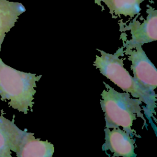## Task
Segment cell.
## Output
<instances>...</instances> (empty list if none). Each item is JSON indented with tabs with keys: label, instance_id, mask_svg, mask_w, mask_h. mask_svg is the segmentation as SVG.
I'll return each instance as SVG.
<instances>
[{
	"label": "cell",
	"instance_id": "cell-1",
	"mask_svg": "<svg viewBox=\"0 0 157 157\" xmlns=\"http://www.w3.org/2000/svg\"><path fill=\"white\" fill-rule=\"evenodd\" d=\"M101 56L96 55L93 65L98 68L101 74L107 77L124 91L129 93L132 97L138 98L145 104L143 107L144 112L148 122L151 124L156 135L155 108L157 96L143 88L130 75L124 67L123 46L120 47L113 54L106 53L97 49Z\"/></svg>",
	"mask_w": 157,
	"mask_h": 157
},
{
	"label": "cell",
	"instance_id": "cell-2",
	"mask_svg": "<svg viewBox=\"0 0 157 157\" xmlns=\"http://www.w3.org/2000/svg\"><path fill=\"white\" fill-rule=\"evenodd\" d=\"M103 83L106 89L101 93L100 103L104 113L105 128L112 129L122 127L133 138L136 134V131L132 128L133 121L140 118L147 129L148 124L142 113V101L131 98L129 93L118 92L106 83Z\"/></svg>",
	"mask_w": 157,
	"mask_h": 157
},
{
	"label": "cell",
	"instance_id": "cell-3",
	"mask_svg": "<svg viewBox=\"0 0 157 157\" xmlns=\"http://www.w3.org/2000/svg\"><path fill=\"white\" fill-rule=\"evenodd\" d=\"M42 75L18 71L0 58V96L9 107L27 114L34 105L35 88Z\"/></svg>",
	"mask_w": 157,
	"mask_h": 157
},
{
	"label": "cell",
	"instance_id": "cell-4",
	"mask_svg": "<svg viewBox=\"0 0 157 157\" xmlns=\"http://www.w3.org/2000/svg\"><path fill=\"white\" fill-rule=\"evenodd\" d=\"M147 13V18L142 23L136 17L128 25H120L121 31H129L131 34V39L123 40L124 48L133 49L157 40V10L148 6Z\"/></svg>",
	"mask_w": 157,
	"mask_h": 157
},
{
	"label": "cell",
	"instance_id": "cell-5",
	"mask_svg": "<svg viewBox=\"0 0 157 157\" xmlns=\"http://www.w3.org/2000/svg\"><path fill=\"white\" fill-rule=\"evenodd\" d=\"M124 53L128 56V59L131 62V69L134 80L145 90L155 93L157 70L147 56L142 46H137L133 49H124Z\"/></svg>",
	"mask_w": 157,
	"mask_h": 157
},
{
	"label": "cell",
	"instance_id": "cell-6",
	"mask_svg": "<svg viewBox=\"0 0 157 157\" xmlns=\"http://www.w3.org/2000/svg\"><path fill=\"white\" fill-rule=\"evenodd\" d=\"M112 129L104 128L105 142L102 145V150L110 151L113 153V156L136 157V140L120 127Z\"/></svg>",
	"mask_w": 157,
	"mask_h": 157
},
{
	"label": "cell",
	"instance_id": "cell-7",
	"mask_svg": "<svg viewBox=\"0 0 157 157\" xmlns=\"http://www.w3.org/2000/svg\"><path fill=\"white\" fill-rule=\"evenodd\" d=\"M26 129H19L14 123L0 114V157H11L18 151Z\"/></svg>",
	"mask_w": 157,
	"mask_h": 157
},
{
	"label": "cell",
	"instance_id": "cell-8",
	"mask_svg": "<svg viewBox=\"0 0 157 157\" xmlns=\"http://www.w3.org/2000/svg\"><path fill=\"white\" fill-rule=\"evenodd\" d=\"M25 10L24 6L20 2L0 0V51L6 33Z\"/></svg>",
	"mask_w": 157,
	"mask_h": 157
},
{
	"label": "cell",
	"instance_id": "cell-9",
	"mask_svg": "<svg viewBox=\"0 0 157 157\" xmlns=\"http://www.w3.org/2000/svg\"><path fill=\"white\" fill-rule=\"evenodd\" d=\"M146 0H102L112 14L132 17L140 12V4Z\"/></svg>",
	"mask_w": 157,
	"mask_h": 157
},
{
	"label": "cell",
	"instance_id": "cell-10",
	"mask_svg": "<svg viewBox=\"0 0 157 157\" xmlns=\"http://www.w3.org/2000/svg\"><path fill=\"white\" fill-rule=\"evenodd\" d=\"M94 2H95L97 5H98V6H102V4H101V3H102V0H94Z\"/></svg>",
	"mask_w": 157,
	"mask_h": 157
}]
</instances>
